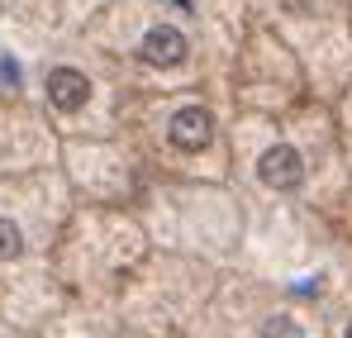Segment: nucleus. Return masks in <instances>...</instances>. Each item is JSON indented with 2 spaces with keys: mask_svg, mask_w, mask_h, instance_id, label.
<instances>
[{
  "mask_svg": "<svg viewBox=\"0 0 352 338\" xmlns=\"http://www.w3.org/2000/svg\"><path fill=\"white\" fill-rule=\"evenodd\" d=\"M257 176H262L272 191H295V186L305 181V162H300V153H295L291 143H276V148L262 158Z\"/></svg>",
  "mask_w": 352,
  "mask_h": 338,
  "instance_id": "nucleus-1",
  "label": "nucleus"
},
{
  "mask_svg": "<svg viewBox=\"0 0 352 338\" xmlns=\"http://www.w3.org/2000/svg\"><path fill=\"white\" fill-rule=\"evenodd\" d=\"M210 134H214V124H210V114L200 105H186V110L172 114V143L181 153H200L210 143Z\"/></svg>",
  "mask_w": 352,
  "mask_h": 338,
  "instance_id": "nucleus-2",
  "label": "nucleus"
},
{
  "mask_svg": "<svg viewBox=\"0 0 352 338\" xmlns=\"http://www.w3.org/2000/svg\"><path fill=\"white\" fill-rule=\"evenodd\" d=\"M48 101L58 110H81L91 101V81L76 72V67H53L48 72Z\"/></svg>",
  "mask_w": 352,
  "mask_h": 338,
  "instance_id": "nucleus-3",
  "label": "nucleus"
},
{
  "mask_svg": "<svg viewBox=\"0 0 352 338\" xmlns=\"http://www.w3.org/2000/svg\"><path fill=\"white\" fill-rule=\"evenodd\" d=\"M138 53H143V62H153V67H176L190 48H186V34H181V29L157 24V29H148V39H143Z\"/></svg>",
  "mask_w": 352,
  "mask_h": 338,
  "instance_id": "nucleus-4",
  "label": "nucleus"
},
{
  "mask_svg": "<svg viewBox=\"0 0 352 338\" xmlns=\"http://www.w3.org/2000/svg\"><path fill=\"white\" fill-rule=\"evenodd\" d=\"M24 253V238H19V229L10 224V220H0V262H14Z\"/></svg>",
  "mask_w": 352,
  "mask_h": 338,
  "instance_id": "nucleus-5",
  "label": "nucleus"
},
{
  "mask_svg": "<svg viewBox=\"0 0 352 338\" xmlns=\"http://www.w3.org/2000/svg\"><path fill=\"white\" fill-rule=\"evenodd\" d=\"M262 338H305V334H300L295 319H272V324L262 329Z\"/></svg>",
  "mask_w": 352,
  "mask_h": 338,
  "instance_id": "nucleus-6",
  "label": "nucleus"
},
{
  "mask_svg": "<svg viewBox=\"0 0 352 338\" xmlns=\"http://www.w3.org/2000/svg\"><path fill=\"white\" fill-rule=\"evenodd\" d=\"M0 76H5V81H10V86H14V81H19V67H14V57H0Z\"/></svg>",
  "mask_w": 352,
  "mask_h": 338,
  "instance_id": "nucleus-7",
  "label": "nucleus"
},
{
  "mask_svg": "<svg viewBox=\"0 0 352 338\" xmlns=\"http://www.w3.org/2000/svg\"><path fill=\"white\" fill-rule=\"evenodd\" d=\"M343 338H352V329H348V334H343Z\"/></svg>",
  "mask_w": 352,
  "mask_h": 338,
  "instance_id": "nucleus-8",
  "label": "nucleus"
}]
</instances>
